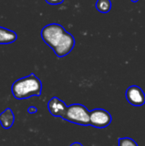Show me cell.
<instances>
[{"instance_id": "cell-6", "label": "cell", "mask_w": 145, "mask_h": 146, "mask_svg": "<svg viewBox=\"0 0 145 146\" xmlns=\"http://www.w3.org/2000/svg\"><path fill=\"white\" fill-rule=\"evenodd\" d=\"M126 97L128 103L133 106L139 107L143 106L145 104L144 92L137 86H132L128 87L126 92Z\"/></svg>"}, {"instance_id": "cell-9", "label": "cell", "mask_w": 145, "mask_h": 146, "mask_svg": "<svg viewBox=\"0 0 145 146\" xmlns=\"http://www.w3.org/2000/svg\"><path fill=\"white\" fill-rule=\"evenodd\" d=\"M16 39V34L15 32L0 27V44H10Z\"/></svg>"}, {"instance_id": "cell-4", "label": "cell", "mask_w": 145, "mask_h": 146, "mask_svg": "<svg viewBox=\"0 0 145 146\" xmlns=\"http://www.w3.org/2000/svg\"><path fill=\"white\" fill-rule=\"evenodd\" d=\"M112 121L111 115L105 110L96 109L90 111V126L97 128L107 127Z\"/></svg>"}, {"instance_id": "cell-3", "label": "cell", "mask_w": 145, "mask_h": 146, "mask_svg": "<svg viewBox=\"0 0 145 146\" xmlns=\"http://www.w3.org/2000/svg\"><path fill=\"white\" fill-rule=\"evenodd\" d=\"M64 28L59 24H50L44 27L41 32V36L44 41L53 50L61 41L65 33Z\"/></svg>"}, {"instance_id": "cell-14", "label": "cell", "mask_w": 145, "mask_h": 146, "mask_svg": "<svg viewBox=\"0 0 145 146\" xmlns=\"http://www.w3.org/2000/svg\"><path fill=\"white\" fill-rule=\"evenodd\" d=\"M70 146H83V145H81V144L79 143V142H75V143H73Z\"/></svg>"}, {"instance_id": "cell-1", "label": "cell", "mask_w": 145, "mask_h": 146, "mask_svg": "<svg viewBox=\"0 0 145 146\" xmlns=\"http://www.w3.org/2000/svg\"><path fill=\"white\" fill-rule=\"evenodd\" d=\"M12 94L18 99H27L32 96H40L42 92V83L33 74L19 79L12 85Z\"/></svg>"}, {"instance_id": "cell-8", "label": "cell", "mask_w": 145, "mask_h": 146, "mask_svg": "<svg viewBox=\"0 0 145 146\" xmlns=\"http://www.w3.org/2000/svg\"><path fill=\"white\" fill-rule=\"evenodd\" d=\"M15 122V115L11 109L8 108L0 114V123L3 128H10Z\"/></svg>"}, {"instance_id": "cell-5", "label": "cell", "mask_w": 145, "mask_h": 146, "mask_svg": "<svg viewBox=\"0 0 145 146\" xmlns=\"http://www.w3.org/2000/svg\"><path fill=\"white\" fill-rule=\"evenodd\" d=\"M74 44H75V41H74V38L73 37V35L68 32H65L61 41L53 50L57 56L62 57L69 54V52L73 50L74 46Z\"/></svg>"}, {"instance_id": "cell-12", "label": "cell", "mask_w": 145, "mask_h": 146, "mask_svg": "<svg viewBox=\"0 0 145 146\" xmlns=\"http://www.w3.org/2000/svg\"><path fill=\"white\" fill-rule=\"evenodd\" d=\"M45 1L50 4H59L63 2V0H45Z\"/></svg>"}, {"instance_id": "cell-7", "label": "cell", "mask_w": 145, "mask_h": 146, "mask_svg": "<svg viewBox=\"0 0 145 146\" xmlns=\"http://www.w3.org/2000/svg\"><path fill=\"white\" fill-rule=\"evenodd\" d=\"M48 110L53 116L64 119L67 114L68 106L63 101L60 100L56 97H54L48 103Z\"/></svg>"}, {"instance_id": "cell-2", "label": "cell", "mask_w": 145, "mask_h": 146, "mask_svg": "<svg viewBox=\"0 0 145 146\" xmlns=\"http://www.w3.org/2000/svg\"><path fill=\"white\" fill-rule=\"evenodd\" d=\"M64 120L80 126H90V111L84 105L74 104L68 107Z\"/></svg>"}, {"instance_id": "cell-15", "label": "cell", "mask_w": 145, "mask_h": 146, "mask_svg": "<svg viewBox=\"0 0 145 146\" xmlns=\"http://www.w3.org/2000/svg\"><path fill=\"white\" fill-rule=\"evenodd\" d=\"M132 1H133V2H137V1H138V0H132Z\"/></svg>"}, {"instance_id": "cell-13", "label": "cell", "mask_w": 145, "mask_h": 146, "mask_svg": "<svg viewBox=\"0 0 145 146\" xmlns=\"http://www.w3.org/2000/svg\"><path fill=\"white\" fill-rule=\"evenodd\" d=\"M37 111H38L37 108H36V107H33V106L29 107V108H28V110H27V112H28L29 114H35Z\"/></svg>"}, {"instance_id": "cell-11", "label": "cell", "mask_w": 145, "mask_h": 146, "mask_svg": "<svg viewBox=\"0 0 145 146\" xmlns=\"http://www.w3.org/2000/svg\"><path fill=\"white\" fill-rule=\"evenodd\" d=\"M119 146H138V144L130 138H122L119 139Z\"/></svg>"}, {"instance_id": "cell-10", "label": "cell", "mask_w": 145, "mask_h": 146, "mask_svg": "<svg viewBox=\"0 0 145 146\" xmlns=\"http://www.w3.org/2000/svg\"><path fill=\"white\" fill-rule=\"evenodd\" d=\"M96 8L101 13H108L111 9L110 0H97Z\"/></svg>"}]
</instances>
